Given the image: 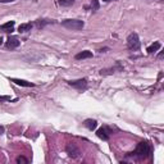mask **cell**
Masks as SVG:
<instances>
[{"mask_svg": "<svg viewBox=\"0 0 164 164\" xmlns=\"http://www.w3.org/2000/svg\"><path fill=\"white\" fill-rule=\"evenodd\" d=\"M99 7H100L99 0H92V2H91V10H92V12H96V10L99 9Z\"/></svg>", "mask_w": 164, "mask_h": 164, "instance_id": "17", "label": "cell"}, {"mask_svg": "<svg viewBox=\"0 0 164 164\" xmlns=\"http://www.w3.org/2000/svg\"><path fill=\"white\" fill-rule=\"evenodd\" d=\"M14 25H15L14 21L7 22V23H4V25L0 26V30L4 31V32H13L14 31Z\"/></svg>", "mask_w": 164, "mask_h": 164, "instance_id": "8", "label": "cell"}, {"mask_svg": "<svg viewBox=\"0 0 164 164\" xmlns=\"http://www.w3.org/2000/svg\"><path fill=\"white\" fill-rule=\"evenodd\" d=\"M103 2H105V3H109V2H116V0H103Z\"/></svg>", "mask_w": 164, "mask_h": 164, "instance_id": "23", "label": "cell"}, {"mask_svg": "<svg viewBox=\"0 0 164 164\" xmlns=\"http://www.w3.org/2000/svg\"><path fill=\"white\" fill-rule=\"evenodd\" d=\"M150 153H151L150 145L147 144L146 141H143V143H139V145L136 146L135 153H132V154L136 158H139V159H146V158L149 156Z\"/></svg>", "mask_w": 164, "mask_h": 164, "instance_id": "1", "label": "cell"}, {"mask_svg": "<svg viewBox=\"0 0 164 164\" xmlns=\"http://www.w3.org/2000/svg\"><path fill=\"white\" fill-rule=\"evenodd\" d=\"M65 151H67V154L71 158H73V159H77V158H80V155H81V150L78 149L76 144H68L67 146H65Z\"/></svg>", "mask_w": 164, "mask_h": 164, "instance_id": "4", "label": "cell"}, {"mask_svg": "<svg viewBox=\"0 0 164 164\" xmlns=\"http://www.w3.org/2000/svg\"><path fill=\"white\" fill-rule=\"evenodd\" d=\"M58 4L62 7H71L74 4V0H58Z\"/></svg>", "mask_w": 164, "mask_h": 164, "instance_id": "16", "label": "cell"}, {"mask_svg": "<svg viewBox=\"0 0 164 164\" xmlns=\"http://www.w3.org/2000/svg\"><path fill=\"white\" fill-rule=\"evenodd\" d=\"M62 26L65 27V28H68V30H73V31H80L84 28V21H81V19H65L62 22Z\"/></svg>", "mask_w": 164, "mask_h": 164, "instance_id": "2", "label": "cell"}, {"mask_svg": "<svg viewBox=\"0 0 164 164\" xmlns=\"http://www.w3.org/2000/svg\"><path fill=\"white\" fill-rule=\"evenodd\" d=\"M2 3H10V2H14V0H0Z\"/></svg>", "mask_w": 164, "mask_h": 164, "instance_id": "21", "label": "cell"}, {"mask_svg": "<svg viewBox=\"0 0 164 164\" xmlns=\"http://www.w3.org/2000/svg\"><path fill=\"white\" fill-rule=\"evenodd\" d=\"M141 46V42H140V39H139V35L137 34H130V36L127 37V48L130 50L132 51H136L139 50Z\"/></svg>", "mask_w": 164, "mask_h": 164, "instance_id": "3", "label": "cell"}, {"mask_svg": "<svg viewBox=\"0 0 164 164\" xmlns=\"http://www.w3.org/2000/svg\"><path fill=\"white\" fill-rule=\"evenodd\" d=\"M17 163H28V159H26V158L25 156H18L17 158Z\"/></svg>", "mask_w": 164, "mask_h": 164, "instance_id": "18", "label": "cell"}, {"mask_svg": "<svg viewBox=\"0 0 164 164\" xmlns=\"http://www.w3.org/2000/svg\"><path fill=\"white\" fill-rule=\"evenodd\" d=\"M2 133H4V127H2V126H0V135Z\"/></svg>", "mask_w": 164, "mask_h": 164, "instance_id": "22", "label": "cell"}, {"mask_svg": "<svg viewBox=\"0 0 164 164\" xmlns=\"http://www.w3.org/2000/svg\"><path fill=\"white\" fill-rule=\"evenodd\" d=\"M5 46L7 49H10V50H13V49H17L19 46V40L15 39V37H9L7 44H5Z\"/></svg>", "mask_w": 164, "mask_h": 164, "instance_id": "7", "label": "cell"}, {"mask_svg": "<svg viewBox=\"0 0 164 164\" xmlns=\"http://www.w3.org/2000/svg\"><path fill=\"white\" fill-rule=\"evenodd\" d=\"M68 85L74 87L76 90L82 91V90H86L87 89V80L86 78H81V80H77V81H69Z\"/></svg>", "mask_w": 164, "mask_h": 164, "instance_id": "5", "label": "cell"}, {"mask_svg": "<svg viewBox=\"0 0 164 164\" xmlns=\"http://www.w3.org/2000/svg\"><path fill=\"white\" fill-rule=\"evenodd\" d=\"M160 48H162V44H160L159 41H155L154 44H151V45L146 49V51L149 53V54H153V53H155V51L159 50Z\"/></svg>", "mask_w": 164, "mask_h": 164, "instance_id": "10", "label": "cell"}, {"mask_svg": "<svg viewBox=\"0 0 164 164\" xmlns=\"http://www.w3.org/2000/svg\"><path fill=\"white\" fill-rule=\"evenodd\" d=\"M31 30H32V23H22L18 27L19 34H26V32H30Z\"/></svg>", "mask_w": 164, "mask_h": 164, "instance_id": "11", "label": "cell"}, {"mask_svg": "<svg viewBox=\"0 0 164 164\" xmlns=\"http://www.w3.org/2000/svg\"><path fill=\"white\" fill-rule=\"evenodd\" d=\"M10 96H0V101H10Z\"/></svg>", "mask_w": 164, "mask_h": 164, "instance_id": "19", "label": "cell"}, {"mask_svg": "<svg viewBox=\"0 0 164 164\" xmlns=\"http://www.w3.org/2000/svg\"><path fill=\"white\" fill-rule=\"evenodd\" d=\"M107 50H109V48H104V49H100L99 51H100V53H105Z\"/></svg>", "mask_w": 164, "mask_h": 164, "instance_id": "20", "label": "cell"}, {"mask_svg": "<svg viewBox=\"0 0 164 164\" xmlns=\"http://www.w3.org/2000/svg\"><path fill=\"white\" fill-rule=\"evenodd\" d=\"M123 71V68L121 67V65H119V63L117 64V68H110V69H101L100 71V74H104V76H105V74H112V73H114V72H116V71Z\"/></svg>", "mask_w": 164, "mask_h": 164, "instance_id": "14", "label": "cell"}, {"mask_svg": "<svg viewBox=\"0 0 164 164\" xmlns=\"http://www.w3.org/2000/svg\"><path fill=\"white\" fill-rule=\"evenodd\" d=\"M96 135L99 139L107 141V140H109V137H110V130H109L108 127H101L96 131Z\"/></svg>", "mask_w": 164, "mask_h": 164, "instance_id": "6", "label": "cell"}, {"mask_svg": "<svg viewBox=\"0 0 164 164\" xmlns=\"http://www.w3.org/2000/svg\"><path fill=\"white\" fill-rule=\"evenodd\" d=\"M158 57H159V58H163V51H160V53H159V55H158Z\"/></svg>", "mask_w": 164, "mask_h": 164, "instance_id": "24", "label": "cell"}, {"mask_svg": "<svg viewBox=\"0 0 164 164\" xmlns=\"http://www.w3.org/2000/svg\"><path fill=\"white\" fill-rule=\"evenodd\" d=\"M3 44V37H0V45H2Z\"/></svg>", "mask_w": 164, "mask_h": 164, "instance_id": "25", "label": "cell"}, {"mask_svg": "<svg viewBox=\"0 0 164 164\" xmlns=\"http://www.w3.org/2000/svg\"><path fill=\"white\" fill-rule=\"evenodd\" d=\"M49 23H54V21H49V19H39L36 22V26L37 28H42V27H45L46 25Z\"/></svg>", "mask_w": 164, "mask_h": 164, "instance_id": "15", "label": "cell"}, {"mask_svg": "<svg viewBox=\"0 0 164 164\" xmlns=\"http://www.w3.org/2000/svg\"><path fill=\"white\" fill-rule=\"evenodd\" d=\"M85 127H87L90 131H92V130H95L96 127H97V122L95 121V119H86L85 121Z\"/></svg>", "mask_w": 164, "mask_h": 164, "instance_id": "13", "label": "cell"}, {"mask_svg": "<svg viewBox=\"0 0 164 164\" xmlns=\"http://www.w3.org/2000/svg\"><path fill=\"white\" fill-rule=\"evenodd\" d=\"M10 81L14 82L15 85H18V86H23V87H34L35 85L34 84H31V82H27L25 80H18V78H10Z\"/></svg>", "mask_w": 164, "mask_h": 164, "instance_id": "9", "label": "cell"}, {"mask_svg": "<svg viewBox=\"0 0 164 164\" xmlns=\"http://www.w3.org/2000/svg\"><path fill=\"white\" fill-rule=\"evenodd\" d=\"M87 58H92V53L89 50H85V51H81L76 55V59L77 61H81V59H87Z\"/></svg>", "mask_w": 164, "mask_h": 164, "instance_id": "12", "label": "cell"}]
</instances>
